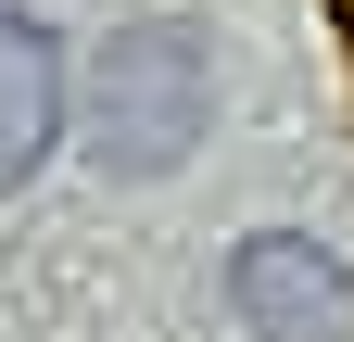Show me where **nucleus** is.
Returning a JSON list of instances; mask_svg holds the SVG:
<instances>
[{
    "label": "nucleus",
    "mask_w": 354,
    "mask_h": 342,
    "mask_svg": "<svg viewBox=\"0 0 354 342\" xmlns=\"http://www.w3.org/2000/svg\"><path fill=\"white\" fill-rule=\"evenodd\" d=\"M228 305L253 342H354V267L304 228H253L228 253Z\"/></svg>",
    "instance_id": "obj_2"
},
{
    "label": "nucleus",
    "mask_w": 354,
    "mask_h": 342,
    "mask_svg": "<svg viewBox=\"0 0 354 342\" xmlns=\"http://www.w3.org/2000/svg\"><path fill=\"white\" fill-rule=\"evenodd\" d=\"M51 140H64V38L26 0H0V203L51 165Z\"/></svg>",
    "instance_id": "obj_3"
},
{
    "label": "nucleus",
    "mask_w": 354,
    "mask_h": 342,
    "mask_svg": "<svg viewBox=\"0 0 354 342\" xmlns=\"http://www.w3.org/2000/svg\"><path fill=\"white\" fill-rule=\"evenodd\" d=\"M215 127V51L190 13H140L102 38V64H88V102H76V140L102 178H177V165L203 152Z\"/></svg>",
    "instance_id": "obj_1"
},
{
    "label": "nucleus",
    "mask_w": 354,
    "mask_h": 342,
    "mask_svg": "<svg viewBox=\"0 0 354 342\" xmlns=\"http://www.w3.org/2000/svg\"><path fill=\"white\" fill-rule=\"evenodd\" d=\"M329 26H342V51H354V0H329Z\"/></svg>",
    "instance_id": "obj_4"
}]
</instances>
